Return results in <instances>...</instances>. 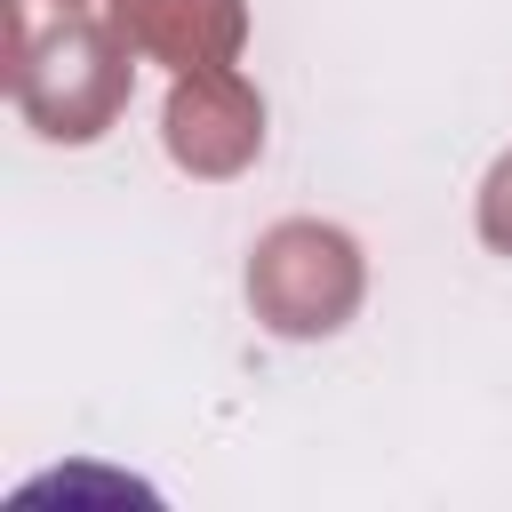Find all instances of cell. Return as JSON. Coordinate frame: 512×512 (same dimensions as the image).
I'll return each mask as SVG.
<instances>
[{
    "instance_id": "obj_1",
    "label": "cell",
    "mask_w": 512,
    "mask_h": 512,
    "mask_svg": "<svg viewBox=\"0 0 512 512\" xmlns=\"http://www.w3.org/2000/svg\"><path fill=\"white\" fill-rule=\"evenodd\" d=\"M8 88L16 112L48 136V144H96L120 112H128V80H136V48L120 24H96L80 8H56V24L32 40L24 32V0H8Z\"/></svg>"
},
{
    "instance_id": "obj_2",
    "label": "cell",
    "mask_w": 512,
    "mask_h": 512,
    "mask_svg": "<svg viewBox=\"0 0 512 512\" xmlns=\"http://www.w3.org/2000/svg\"><path fill=\"white\" fill-rule=\"evenodd\" d=\"M360 288H368V264H360V240L320 224V216H288L256 240L248 256V304L272 336H336L352 312H360Z\"/></svg>"
},
{
    "instance_id": "obj_3",
    "label": "cell",
    "mask_w": 512,
    "mask_h": 512,
    "mask_svg": "<svg viewBox=\"0 0 512 512\" xmlns=\"http://www.w3.org/2000/svg\"><path fill=\"white\" fill-rule=\"evenodd\" d=\"M160 136H168V160L176 168H192V176H240L264 152V96L240 80V64L176 72L168 112H160Z\"/></svg>"
},
{
    "instance_id": "obj_4",
    "label": "cell",
    "mask_w": 512,
    "mask_h": 512,
    "mask_svg": "<svg viewBox=\"0 0 512 512\" xmlns=\"http://www.w3.org/2000/svg\"><path fill=\"white\" fill-rule=\"evenodd\" d=\"M112 24L128 32L136 56L200 72V64H232L248 40V8L240 0H112Z\"/></svg>"
},
{
    "instance_id": "obj_5",
    "label": "cell",
    "mask_w": 512,
    "mask_h": 512,
    "mask_svg": "<svg viewBox=\"0 0 512 512\" xmlns=\"http://www.w3.org/2000/svg\"><path fill=\"white\" fill-rule=\"evenodd\" d=\"M480 240L496 248V256H512V152L488 168V184H480Z\"/></svg>"
},
{
    "instance_id": "obj_6",
    "label": "cell",
    "mask_w": 512,
    "mask_h": 512,
    "mask_svg": "<svg viewBox=\"0 0 512 512\" xmlns=\"http://www.w3.org/2000/svg\"><path fill=\"white\" fill-rule=\"evenodd\" d=\"M56 8H80V0H56Z\"/></svg>"
}]
</instances>
